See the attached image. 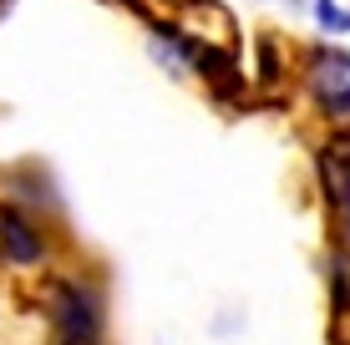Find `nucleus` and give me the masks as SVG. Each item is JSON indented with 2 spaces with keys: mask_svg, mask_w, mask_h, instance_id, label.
Returning a JSON list of instances; mask_svg holds the SVG:
<instances>
[{
  "mask_svg": "<svg viewBox=\"0 0 350 345\" xmlns=\"http://www.w3.org/2000/svg\"><path fill=\"white\" fill-rule=\"evenodd\" d=\"M102 310L87 284H51V345H96Z\"/></svg>",
  "mask_w": 350,
  "mask_h": 345,
  "instance_id": "nucleus-1",
  "label": "nucleus"
},
{
  "mask_svg": "<svg viewBox=\"0 0 350 345\" xmlns=\"http://www.w3.org/2000/svg\"><path fill=\"white\" fill-rule=\"evenodd\" d=\"M305 87L330 117L350 112V51L340 46H310L305 51Z\"/></svg>",
  "mask_w": 350,
  "mask_h": 345,
  "instance_id": "nucleus-2",
  "label": "nucleus"
},
{
  "mask_svg": "<svg viewBox=\"0 0 350 345\" xmlns=\"http://www.w3.org/2000/svg\"><path fill=\"white\" fill-rule=\"evenodd\" d=\"M0 259L16 269H31L46 259V234L21 208H0Z\"/></svg>",
  "mask_w": 350,
  "mask_h": 345,
  "instance_id": "nucleus-3",
  "label": "nucleus"
},
{
  "mask_svg": "<svg viewBox=\"0 0 350 345\" xmlns=\"http://www.w3.org/2000/svg\"><path fill=\"white\" fill-rule=\"evenodd\" d=\"M320 178H325V188H330L335 204L350 193V133H335L320 148Z\"/></svg>",
  "mask_w": 350,
  "mask_h": 345,
  "instance_id": "nucleus-4",
  "label": "nucleus"
},
{
  "mask_svg": "<svg viewBox=\"0 0 350 345\" xmlns=\"http://www.w3.org/2000/svg\"><path fill=\"white\" fill-rule=\"evenodd\" d=\"M315 20H320V31H330V36L350 31V10H340V0H315Z\"/></svg>",
  "mask_w": 350,
  "mask_h": 345,
  "instance_id": "nucleus-5",
  "label": "nucleus"
},
{
  "mask_svg": "<svg viewBox=\"0 0 350 345\" xmlns=\"http://www.w3.org/2000/svg\"><path fill=\"white\" fill-rule=\"evenodd\" d=\"M340 219H345V234H350V193L340 198Z\"/></svg>",
  "mask_w": 350,
  "mask_h": 345,
  "instance_id": "nucleus-6",
  "label": "nucleus"
}]
</instances>
